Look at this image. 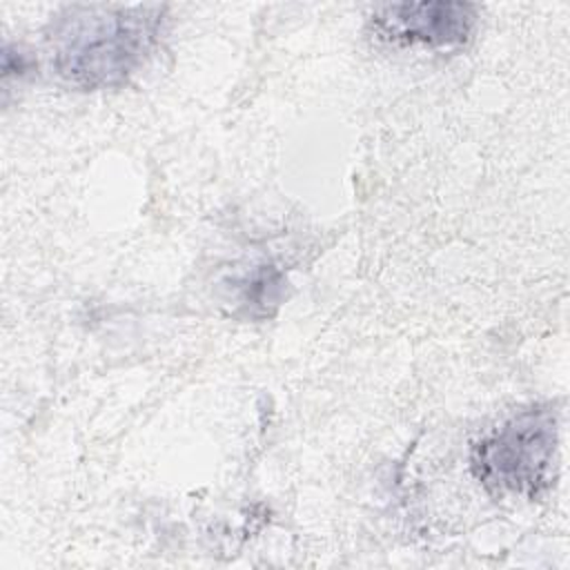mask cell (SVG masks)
I'll list each match as a JSON object with an SVG mask.
<instances>
[{"label":"cell","mask_w":570,"mask_h":570,"mask_svg":"<svg viewBox=\"0 0 570 570\" xmlns=\"http://www.w3.org/2000/svg\"><path fill=\"white\" fill-rule=\"evenodd\" d=\"M476 7L470 2H394L376 7L374 31L390 42L456 47L470 40Z\"/></svg>","instance_id":"3"},{"label":"cell","mask_w":570,"mask_h":570,"mask_svg":"<svg viewBox=\"0 0 570 570\" xmlns=\"http://www.w3.org/2000/svg\"><path fill=\"white\" fill-rule=\"evenodd\" d=\"M160 4H73L49 24L53 71L71 87L94 91L134 76L160 38Z\"/></svg>","instance_id":"1"},{"label":"cell","mask_w":570,"mask_h":570,"mask_svg":"<svg viewBox=\"0 0 570 570\" xmlns=\"http://www.w3.org/2000/svg\"><path fill=\"white\" fill-rule=\"evenodd\" d=\"M559 416L552 405L517 412L472 448V472L492 494L539 499L554 479Z\"/></svg>","instance_id":"2"}]
</instances>
